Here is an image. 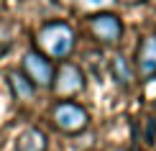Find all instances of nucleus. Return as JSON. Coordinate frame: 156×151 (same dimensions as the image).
I'll return each instance as SVG.
<instances>
[{
    "label": "nucleus",
    "instance_id": "obj_1",
    "mask_svg": "<svg viewBox=\"0 0 156 151\" xmlns=\"http://www.w3.org/2000/svg\"><path fill=\"white\" fill-rule=\"evenodd\" d=\"M38 51L49 59H69L77 49V31L67 21H49L36 34Z\"/></svg>",
    "mask_w": 156,
    "mask_h": 151
},
{
    "label": "nucleus",
    "instance_id": "obj_2",
    "mask_svg": "<svg viewBox=\"0 0 156 151\" xmlns=\"http://www.w3.org/2000/svg\"><path fill=\"white\" fill-rule=\"evenodd\" d=\"M49 120H51V126L59 131V133L77 136V133H82V131L90 126V113L80 102H74V100H59V102L51 105Z\"/></svg>",
    "mask_w": 156,
    "mask_h": 151
},
{
    "label": "nucleus",
    "instance_id": "obj_3",
    "mask_svg": "<svg viewBox=\"0 0 156 151\" xmlns=\"http://www.w3.org/2000/svg\"><path fill=\"white\" fill-rule=\"evenodd\" d=\"M87 31L102 46H118L123 38V21L110 10H97L87 18Z\"/></svg>",
    "mask_w": 156,
    "mask_h": 151
},
{
    "label": "nucleus",
    "instance_id": "obj_4",
    "mask_svg": "<svg viewBox=\"0 0 156 151\" xmlns=\"http://www.w3.org/2000/svg\"><path fill=\"white\" fill-rule=\"evenodd\" d=\"M21 72L36 84V87H51V84H54V74H56L51 59H49L46 54H41L38 49H28V51L23 54V59H21Z\"/></svg>",
    "mask_w": 156,
    "mask_h": 151
},
{
    "label": "nucleus",
    "instance_id": "obj_5",
    "mask_svg": "<svg viewBox=\"0 0 156 151\" xmlns=\"http://www.w3.org/2000/svg\"><path fill=\"white\" fill-rule=\"evenodd\" d=\"M84 72L77 67L74 62H62L59 69H56L54 74V84H51V90H54L56 97H64V100H69V97L80 95L84 90Z\"/></svg>",
    "mask_w": 156,
    "mask_h": 151
},
{
    "label": "nucleus",
    "instance_id": "obj_6",
    "mask_svg": "<svg viewBox=\"0 0 156 151\" xmlns=\"http://www.w3.org/2000/svg\"><path fill=\"white\" fill-rule=\"evenodd\" d=\"M136 72L141 82H151L156 77V34H146L136 49Z\"/></svg>",
    "mask_w": 156,
    "mask_h": 151
},
{
    "label": "nucleus",
    "instance_id": "obj_7",
    "mask_svg": "<svg viewBox=\"0 0 156 151\" xmlns=\"http://www.w3.org/2000/svg\"><path fill=\"white\" fill-rule=\"evenodd\" d=\"M5 80H8L10 90H13V97H16L18 102H31V100L36 97V90H38V87L23 74L21 69H10L8 74H5Z\"/></svg>",
    "mask_w": 156,
    "mask_h": 151
},
{
    "label": "nucleus",
    "instance_id": "obj_8",
    "mask_svg": "<svg viewBox=\"0 0 156 151\" xmlns=\"http://www.w3.org/2000/svg\"><path fill=\"white\" fill-rule=\"evenodd\" d=\"M49 141L41 128H26L16 138V151H46Z\"/></svg>",
    "mask_w": 156,
    "mask_h": 151
},
{
    "label": "nucleus",
    "instance_id": "obj_9",
    "mask_svg": "<svg viewBox=\"0 0 156 151\" xmlns=\"http://www.w3.org/2000/svg\"><path fill=\"white\" fill-rule=\"evenodd\" d=\"M110 74L118 82V87H123V90H128L133 84V69H131V64H128V59L123 54H115L110 59Z\"/></svg>",
    "mask_w": 156,
    "mask_h": 151
},
{
    "label": "nucleus",
    "instance_id": "obj_10",
    "mask_svg": "<svg viewBox=\"0 0 156 151\" xmlns=\"http://www.w3.org/2000/svg\"><path fill=\"white\" fill-rule=\"evenodd\" d=\"M144 141L148 143V146L156 143V118H154V115L146 118V136H144Z\"/></svg>",
    "mask_w": 156,
    "mask_h": 151
},
{
    "label": "nucleus",
    "instance_id": "obj_11",
    "mask_svg": "<svg viewBox=\"0 0 156 151\" xmlns=\"http://www.w3.org/2000/svg\"><path fill=\"white\" fill-rule=\"evenodd\" d=\"M108 0H77V5H82V8H102Z\"/></svg>",
    "mask_w": 156,
    "mask_h": 151
},
{
    "label": "nucleus",
    "instance_id": "obj_12",
    "mask_svg": "<svg viewBox=\"0 0 156 151\" xmlns=\"http://www.w3.org/2000/svg\"><path fill=\"white\" fill-rule=\"evenodd\" d=\"M118 3H123V5H141V3H146V0H118Z\"/></svg>",
    "mask_w": 156,
    "mask_h": 151
},
{
    "label": "nucleus",
    "instance_id": "obj_13",
    "mask_svg": "<svg viewBox=\"0 0 156 151\" xmlns=\"http://www.w3.org/2000/svg\"><path fill=\"white\" fill-rule=\"evenodd\" d=\"M115 151H128V149H115Z\"/></svg>",
    "mask_w": 156,
    "mask_h": 151
}]
</instances>
